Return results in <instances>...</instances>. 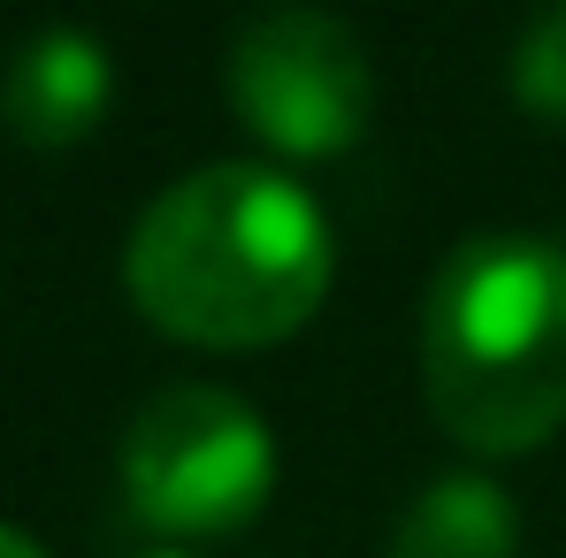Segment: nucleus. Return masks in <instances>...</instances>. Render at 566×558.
<instances>
[{
    "label": "nucleus",
    "instance_id": "obj_1",
    "mask_svg": "<svg viewBox=\"0 0 566 558\" xmlns=\"http://www.w3.org/2000/svg\"><path fill=\"white\" fill-rule=\"evenodd\" d=\"M123 283L130 306L177 345L253 352L314 322L329 291V214L276 169L214 161L138 214Z\"/></svg>",
    "mask_w": 566,
    "mask_h": 558
},
{
    "label": "nucleus",
    "instance_id": "obj_2",
    "mask_svg": "<svg viewBox=\"0 0 566 558\" xmlns=\"http://www.w3.org/2000/svg\"><path fill=\"white\" fill-rule=\"evenodd\" d=\"M421 390L468 452H536L566 429V238H460L421 306Z\"/></svg>",
    "mask_w": 566,
    "mask_h": 558
},
{
    "label": "nucleus",
    "instance_id": "obj_3",
    "mask_svg": "<svg viewBox=\"0 0 566 558\" xmlns=\"http://www.w3.org/2000/svg\"><path fill=\"white\" fill-rule=\"evenodd\" d=\"M276 489V444L261 413L222 382H169L123 429V497L154 536H238Z\"/></svg>",
    "mask_w": 566,
    "mask_h": 558
},
{
    "label": "nucleus",
    "instance_id": "obj_4",
    "mask_svg": "<svg viewBox=\"0 0 566 558\" xmlns=\"http://www.w3.org/2000/svg\"><path fill=\"white\" fill-rule=\"evenodd\" d=\"M230 107L261 146L291 161L345 154L376 107L368 46L329 8H306V0L261 8L230 46Z\"/></svg>",
    "mask_w": 566,
    "mask_h": 558
},
{
    "label": "nucleus",
    "instance_id": "obj_5",
    "mask_svg": "<svg viewBox=\"0 0 566 558\" xmlns=\"http://www.w3.org/2000/svg\"><path fill=\"white\" fill-rule=\"evenodd\" d=\"M107 99H115V62H107V46H99L93 31H77V23L31 31L8 54V70H0V123L23 146H39V154L93 138Z\"/></svg>",
    "mask_w": 566,
    "mask_h": 558
},
{
    "label": "nucleus",
    "instance_id": "obj_6",
    "mask_svg": "<svg viewBox=\"0 0 566 558\" xmlns=\"http://www.w3.org/2000/svg\"><path fill=\"white\" fill-rule=\"evenodd\" d=\"M521 513L482 474H437L390 528V558H513Z\"/></svg>",
    "mask_w": 566,
    "mask_h": 558
},
{
    "label": "nucleus",
    "instance_id": "obj_7",
    "mask_svg": "<svg viewBox=\"0 0 566 558\" xmlns=\"http://www.w3.org/2000/svg\"><path fill=\"white\" fill-rule=\"evenodd\" d=\"M513 99L536 123H566V0L536 8V23L513 46Z\"/></svg>",
    "mask_w": 566,
    "mask_h": 558
},
{
    "label": "nucleus",
    "instance_id": "obj_8",
    "mask_svg": "<svg viewBox=\"0 0 566 558\" xmlns=\"http://www.w3.org/2000/svg\"><path fill=\"white\" fill-rule=\"evenodd\" d=\"M0 558H46V551H39L23 528H8V520H0Z\"/></svg>",
    "mask_w": 566,
    "mask_h": 558
},
{
    "label": "nucleus",
    "instance_id": "obj_9",
    "mask_svg": "<svg viewBox=\"0 0 566 558\" xmlns=\"http://www.w3.org/2000/svg\"><path fill=\"white\" fill-rule=\"evenodd\" d=\"M154 558H177V551H154Z\"/></svg>",
    "mask_w": 566,
    "mask_h": 558
}]
</instances>
